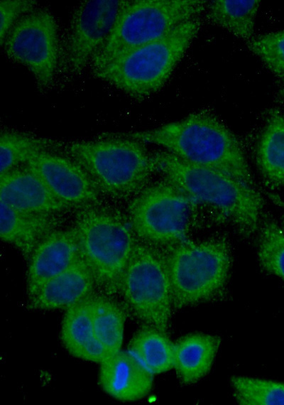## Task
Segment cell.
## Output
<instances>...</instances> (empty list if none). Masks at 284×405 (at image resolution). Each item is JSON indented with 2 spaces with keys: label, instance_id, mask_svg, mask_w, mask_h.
Segmentation results:
<instances>
[{
  "label": "cell",
  "instance_id": "1",
  "mask_svg": "<svg viewBox=\"0 0 284 405\" xmlns=\"http://www.w3.org/2000/svg\"><path fill=\"white\" fill-rule=\"evenodd\" d=\"M102 136L126 137L161 146L185 161L217 171L256 188L239 139L222 120L206 109L155 129Z\"/></svg>",
  "mask_w": 284,
  "mask_h": 405
},
{
  "label": "cell",
  "instance_id": "2",
  "mask_svg": "<svg viewBox=\"0 0 284 405\" xmlns=\"http://www.w3.org/2000/svg\"><path fill=\"white\" fill-rule=\"evenodd\" d=\"M151 158L154 172L179 187L193 200L217 208L241 234L249 237L258 230L263 200L256 188L190 163L166 151L154 152Z\"/></svg>",
  "mask_w": 284,
  "mask_h": 405
},
{
  "label": "cell",
  "instance_id": "3",
  "mask_svg": "<svg viewBox=\"0 0 284 405\" xmlns=\"http://www.w3.org/2000/svg\"><path fill=\"white\" fill-rule=\"evenodd\" d=\"M58 153L78 163L100 192L125 199L141 191L154 172L144 143L100 136L91 141H61Z\"/></svg>",
  "mask_w": 284,
  "mask_h": 405
},
{
  "label": "cell",
  "instance_id": "4",
  "mask_svg": "<svg viewBox=\"0 0 284 405\" xmlns=\"http://www.w3.org/2000/svg\"><path fill=\"white\" fill-rule=\"evenodd\" d=\"M201 26L198 17L191 19L163 38L129 51L92 72L129 96L145 99L165 85Z\"/></svg>",
  "mask_w": 284,
  "mask_h": 405
},
{
  "label": "cell",
  "instance_id": "5",
  "mask_svg": "<svg viewBox=\"0 0 284 405\" xmlns=\"http://www.w3.org/2000/svg\"><path fill=\"white\" fill-rule=\"evenodd\" d=\"M82 259L91 269L97 287L112 296L121 281L137 241L128 218L119 211L97 203L80 207L72 227Z\"/></svg>",
  "mask_w": 284,
  "mask_h": 405
},
{
  "label": "cell",
  "instance_id": "6",
  "mask_svg": "<svg viewBox=\"0 0 284 405\" xmlns=\"http://www.w3.org/2000/svg\"><path fill=\"white\" fill-rule=\"evenodd\" d=\"M163 250L173 309L209 301L224 292L232 264L231 249L226 237L187 239Z\"/></svg>",
  "mask_w": 284,
  "mask_h": 405
},
{
  "label": "cell",
  "instance_id": "7",
  "mask_svg": "<svg viewBox=\"0 0 284 405\" xmlns=\"http://www.w3.org/2000/svg\"><path fill=\"white\" fill-rule=\"evenodd\" d=\"M202 0L124 1L111 33L92 70L140 46L157 40L206 10Z\"/></svg>",
  "mask_w": 284,
  "mask_h": 405
},
{
  "label": "cell",
  "instance_id": "8",
  "mask_svg": "<svg viewBox=\"0 0 284 405\" xmlns=\"http://www.w3.org/2000/svg\"><path fill=\"white\" fill-rule=\"evenodd\" d=\"M119 292L128 310L138 320L167 333L173 307L162 249L137 239L122 276Z\"/></svg>",
  "mask_w": 284,
  "mask_h": 405
},
{
  "label": "cell",
  "instance_id": "9",
  "mask_svg": "<svg viewBox=\"0 0 284 405\" xmlns=\"http://www.w3.org/2000/svg\"><path fill=\"white\" fill-rule=\"evenodd\" d=\"M192 200L165 178L144 188L128 206L136 237L162 249L188 239Z\"/></svg>",
  "mask_w": 284,
  "mask_h": 405
},
{
  "label": "cell",
  "instance_id": "10",
  "mask_svg": "<svg viewBox=\"0 0 284 405\" xmlns=\"http://www.w3.org/2000/svg\"><path fill=\"white\" fill-rule=\"evenodd\" d=\"M1 45L6 56L26 67L40 90L53 83L60 62L56 20L45 8H36L12 27Z\"/></svg>",
  "mask_w": 284,
  "mask_h": 405
},
{
  "label": "cell",
  "instance_id": "11",
  "mask_svg": "<svg viewBox=\"0 0 284 405\" xmlns=\"http://www.w3.org/2000/svg\"><path fill=\"white\" fill-rule=\"evenodd\" d=\"M124 0L80 2L74 9L60 46V65L72 75L91 65L105 45Z\"/></svg>",
  "mask_w": 284,
  "mask_h": 405
},
{
  "label": "cell",
  "instance_id": "12",
  "mask_svg": "<svg viewBox=\"0 0 284 405\" xmlns=\"http://www.w3.org/2000/svg\"><path fill=\"white\" fill-rule=\"evenodd\" d=\"M61 201L72 207L99 203L100 191L75 161L55 151L39 153L24 165Z\"/></svg>",
  "mask_w": 284,
  "mask_h": 405
},
{
  "label": "cell",
  "instance_id": "13",
  "mask_svg": "<svg viewBox=\"0 0 284 405\" xmlns=\"http://www.w3.org/2000/svg\"><path fill=\"white\" fill-rule=\"evenodd\" d=\"M82 258L75 230L58 229L42 239L28 259L27 291L29 298L49 279Z\"/></svg>",
  "mask_w": 284,
  "mask_h": 405
},
{
  "label": "cell",
  "instance_id": "14",
  "mask_svg": "<svg viewBox=\"0 0 284 405\" xmlns=\"http://www.w3.org/2000/svg\"><path fill=\"white\" fill-rule=\"evenodd\" d=\"M0 202L22 212L57 214L72 208L55 196L26 166L0 174Z\"/></svg>",
  "mask_w": 284,
  "mask_h": 405
},
{
  "label": "cell",
  "instance_id": "15",
  "mask_svg": "<svg viewBox=\"0 0 284 405\" xmlns=\"http://www.w3.org/2000/svg\"><path fill=\"white\" fill-rule=\"evenodd\" d=\"M96 288L94 275L82 258L47 281L29 298V306L38 310L67 309L91 296Z\"/></svg>",
  "mask_w": 284,
  "mask_h": 405
},
{
  "label": "cell",
  "instance_id": "16",
  "mask_svg": "<svg viewBox=\"0 0 284 405\" xmlns=\"http://www.w3.org/2000/svg\"><path fill=\"white\" fill-rule=\"evenodd\" d=\"M99 380L103 390L111 396L132 401L149 393L153 374L131 352L121 350L101 363Z\"/></svg>",
  "mask_w": 284,
  "mask_h": 405
},
{
  "label": "cell",
  "instance_id": "17",
  "mask_svg": "<svg viewBox=\"0 0 284 405\" xmlns=\"http://www.w3.org/2000/svg\"><path fill=\"white\" fill-rule=\"evenodd\" d=\"M1 202L0 236L28 259L38 244L58 230L61 220L56 214H37L15 210Z\"/></svg>",
  "mask_w": 284,
  "mask_h": 405
},
{
  "label": "cell",
  "instance_id": "18",
  "mask_svg": "<svg viewBox=\"0 0 284 405\" xmlns=\"http://www.w3.org/2000/svg\"><path fill=\"white\" fill-rule=\"evenodd\" d=\"M92 296L66 309L62 323L61 340L72 356L101 364L109 356L94 335L91 313Z\"/></svg>",
  "mask_w": 284,
  "mask_h": 405
},
{
  "label": "cell",
  "instance_id": "19",
  "mask_svg": "<svg viewBox=\"0 0 284 405\" xmlns=\"http://www.w3.org/2000/svg\"><path fill=\"white\" fill-rule=\"evenodd\" d=\"M221 344L217 335L205 333L187 334L174 343V362L181 383L197 382L209 371Z\"/></svg>",
  "mask_w": 284,
  "mask_h": 405
},
{
  "label": "cell",
  "instance_id": "20",
  "mask_svg": "<svg viewBox=\"0 0 284 405\" xmlns=\"http://www.w3.org/2000/svg\"><path fill=\"white\" fill-rule=\"evenodd\" d=\"M256 162L266 185L284 187V116L275 109L268 112L259 135Z\"/></svg>",
  "mask_w": 284,
  "mask_h": 405
},
{
  "label": "cell",
  "instance_id": "21",
  "mask_svg": "<svg viewBox=\"0 0 284 405\" xmlns=\"http://www.w3.org/2000/svg\"><path fill=\"white\" fill-rule=\"evenodd\" d=\"M260 6L259 0H215L207 3L206 18L211 24L247 43L253 38Z\"/></svg>",
  "mask_w": 284,
  "mask_h": 405
},
{
  "label": "cell",
  "instance_id": "22",
  "mask_svg": "<svg viewBox=\"0 0 284 405\" xmlns=\"http://www.w3.org/2000/svg\"><path fill=\"white\" fill-rule=\"evenodd\" d=\"M106 293L91 297V313L94 335L111 356L121 350L126 321L124 308Z\"/></svg>",
  "mask_w": 284,
  "mask_h": 405
},
{
  "label": "cell",
  "instance_id": "23",
  "mask_svg": "<svg viewBox=\"0 0 284 405\" xmlns=\"http://www.w3.org/2000/svg\"><path fill=\"white\" fill-rule=\"evenodd\" d=\"M128 351L153 374L173 368L174 343L156 328L143 325L131 340Z\"/></svg>",
  "mask_w": 284,
  "mask_h": 405
},
{
  "label": "cell",
  "instance_id": "24",
  "mask_svg": "<svg viewBox=\"0 0 284 405\" xmlns=\"http://www.w3.org/2000/svg\"><path fill=\"white\" fill-rule=\"evenodd\" d=\"M61 141L38 136L29 133L5 130L0 137V174L25 165L36 154L58 151Z\"/></svg>",
  "mask_w": 284,
  "mask_h": 405
},
{
  "label": "cell",
  "instance_id": "25",
  "mask_svg": "<svg viewBox=\"0 0 284 405\" xmlns=\"http://www.w3.org/2000/svg\"><path fill=\"white\" fill-rule=\"evenodd\" d=\"M257 256L261 268L284 281V231L265 216L258 227Z\"/></svg>",
  "mask_w": 284,
  "mask_h": 405
},
{
  "label": "cell",
  "instance_id": "26",
  "mask_svg": "<svg viewBox=\"0 0 284 405\" xmlns=\"http://www.w3.org/2000/svg\"><path fill=\"white\" fill-rule=\"evenodd\" d=\"M234 397L241 405H284V383L258 378H231Z\"/></svg>",
  "mask_w": 284,
  "mask_h": 405
},
{
  "label": "cell",
  "instance_id": "27",
  "mask_svg": "<svg viewBox=\"0 0 284 405\" xmlns=\"http://www.w3.org/2000/svg\"><path fill=\"white\" fill-rule=\"evenodd\" d=\"M246 46L272 74L284 78V29L253 38Z\"/></svg>",
  "mask_w": 284,
  "mask_h": 405
},
{
  "label": "cell",
  "instance_id": "28",
  "mask_svg": "<svg viewBox=\"0 0 284 405\" xmlns=\"http://www.w3.org/2000/svg\"><path fill=\"white\" fill-rule=\"evenodd\" d=\"M33 0H1L0 1V41L3 43L12 27L23 16L36 8Z\"/></svg>",
  "mask_w": 284,
  "mask_h": 405
}]
</instances>
